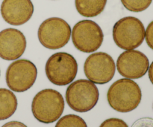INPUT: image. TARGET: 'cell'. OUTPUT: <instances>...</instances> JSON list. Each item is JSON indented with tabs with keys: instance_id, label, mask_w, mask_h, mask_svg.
Returning <instances> with one entry per match:
<instances>
[{
	"instance_id": "cell-1",
	"label": "cell",
	"mask_w": 153,
	"mask_h": 127,
	"mask_svg": "<svg viewBox=\"0 0 153 127\" xmlns=\"http://www.w3.org/2000/svg\"><path fill=\"white\" fill-rule=\"evenodd\" d=\"M141 99L142 92L139 85L128 78L115 81L107 93V100L110 106L121 113H128L137 109Z\"/></svg>"
},
{
	"instance_id": "cell-2",
	"label": "cell",
	"mask_w": 153,
	"mask_h": 127,
	"mask_svg": "<svg viewBox=\"0 0 153 127\" xmlns=\"http://www.w3.org/2000/svg\"><path fill=\"white\" fill-rule=\"evenodd\" d=\"M65 108L64 99L58 91L46 89L39 92L33 98L31 112L34 118L46 124L58 120Z\"/></svg>"
},
{
	"instance_id": "cell-3",
	"label": "cell",
	"mask_w": 153,
	"mask_h": 127,
	"mask_svg": "<svg viewBox=\"0 0 153 127\" xmlns=\"http://www.w3.org/2000/svg\"><path fill=\"white\" fill-rule=\"evenodd\" d=\"M100 92L95 83L88 80H78L70 83L66 91V101L77 112H87L98 103Z\"/></svg>"
},
{
	"instance_id": "cell-4",
	"label": "cell",
	"mask_w": 153,
	"mask_h": 127,
	"mask_svg": "<svg viewBox=\"0 0 153 127\" xmlns=\"http://www.w3.org/2000/svg\"><path fill=\"white\" fill-rule=\"evenodd\" d=\"M112 37L115 44L123 50L138 48L145 39L143 22L134 16H126L114 24Z\"/></svg>"
},
{
	"instance_id": "cell-5",
	"label": "cell",
	"mask_w": 153,
	"mask_h": 127,
	"mask_svg": "<svg viewBox=\"0 0 153 127\" xmlns=\"http://www.w3.org/2000/svg\"><path fill=\"white\" fill-rule=\"evenodd\" d=\"M45 71L48 80L52 84L59 86L69 85L77 75V61L70 54L58 52L46 61Z\"/></svg>"
},
{
	"instance_id": "cell-6",
	"label": "cell",
	"mask_w": 153,
	"mask_h": 127,
	"mask_svg": "<svg viewBox=\"0 0 153 127\" xmlns=\"http://www.w3.org/2000/svg\"><path fill=\"white\" fill-rule=\"evenodd\" d=\"M71 32L70 25L64 19L51 17L40 24L37 37L43 47L49 50H57L68 43Z\"/></svg>"
},
{
	"instance_id": "cell-7",
	"label": "cell",
	"mask_w": 153,
	"mask_h": 127,
	"mask_svg": "<svg viewBox=\"0 0 153 127\" xmlns=\"http://www.w3.org/2000/svg\"><path fill=\"white\" fill-rule=\"evenodd\" d=\"M71 34L76 48L84 53H92L98 50L104 40L100 25L89 19L78 22L73 27Z\"/></svg>"
},
{
	"instance_id": "cell-8",
	"label": "cell",
	"mask_w": 153,
	"mask_h": 127,
	"mask_svg": "<svg viewBox=\"0 0 153 127\" xmlns=\"http://www.w3.org/2000/svg\"><path fill=\"white\" fill-rule=\"evenodd\" d=\"M37 77L36 65L25 59L13 61L7 67L5 74L7 86L15 92H24L31 89Z\"/></svg>"
},
{
	"instance_id": "cell-9",
	"label": "cell",
	"mask_w": 153,
	"mask_h": 127,
	"mask_svg": "<svg viewBox=\"0 0 153 127\" xmlns=\"http://www.w3.org/2000/svg\"><path fill=\"white\" fill-rule=\"evenodd\" d=\"M116 71L114 59L105 52H97L90 55L84 64V72L90 81L103 85L113 79Z\"/></svg>"
},
{
	"instance_id": "cell-10",
	"label": "cell",
	"mask_w": 153,
	"mask_h": 127,
	"mask_svg": "<svg viewBox=\"0 0 153 127\" xmlns=\"http://www.w3.org/2000/svg\"><path fill=\"white\" fill-rule=\"evenodd\" d=\"M149 67V59L140 51H126L120 54L117 60L119 74L128 79L141 78L147 73Z\"/></svg>"
},
{
	"instance_id": "cell-11",
	"label": "cell",
	"mask_w": 153,
	"mask_h": 127,
	"mask_svg": "<svg viewBox=\"0 0 153 127\" xmlns=\"http://www.w3.org/2000/svg\"><path fill=\"white\" fill-rule=\"evenodd\" d=\"M27 42L25 35L15 28L0 31V58L7 61L19 59L25 52Z\"/></svg>"
},
{
	"instance_id": "cell-12",
	"label": "cell",
	"mask_w": 153,
	"mask_h": 127,
	"mask_svg": "<svg viewBox=\"0 0 153 127\" xmlns=\"http://www.w3.org/2000/svg\"><path fill=\"white\" fill-rule=\"evenodd\" d=\"M34 10L31 0H3L0 8L3 19L13 26H19L28 22Z\"/></svg>"
},
{
	"instance_id": "cell-13",
	"label": "cell",
	"mask_w": 153,
	"mask_h": 127,
	"mask_svg": "<svg viewBox=\"0 0 153 127\" xmlns=\"http://www.w3.org/2000/svg\"><path fill=\"white\" fill-rule=\"evenodd\" d=\"M107 0H75L78 13L85 17H95L104 10Z\"/></svg>"
},
{
	"instance_id": "cell-14",
	"label": "cell",
	"mask_w": 153,
	"mask_h": 127,
	"mask_svg": "<svg viewBox=\"0 0 153 127\" xmlns=\"http://www.w3.org/2000/svg\"><path fill=\"white\" fill-rule=\"evenodd\" d=\"M16 97L9 89H0V120L11 117L17 109Z\"/></svg>"
},
{
	"instance_id": "cell-15",
	"label": "cell",
	"mask_w": 153,
	"mask_h": 127,
	"mask_svg": "<svg viewBox=\"0 0 153 127\" xmlns=\"http://www.w3.org/2000/svg\"><path fill=\"white\" fill-rule=\"evenodd\" d=\"M55 127H88V125L80 116L67 115L59 118Z\"/></svg>"
},
{
	"instance_id": "cell-16",
	"label": "cell",
	"mask_w": 153,
	"mask_h": 127,
	"mask_svg": "<svg viewBox=\"0 0 153 127\" xmlns=\"http://www.w3.org/2000/svg\"><path fill=\"white\" fill-rule=\"evenodd\" d=\"M124 7L131 12H142L152 4V0H120Z\"/></svg>"
},
{
	"instance_id": "cell-17",
	"label": "cell",
	"mask_w": 153,
	"mask_h": 127,
	"mask_svg": "<svg viewBox=\"0 0 153 127\" xmlns=\"http://www.w3.org/2000/svg\"><path fill=\"white\" fill-rule=\"evenodd\" d=\"M100 127H128V126L122 119L109 118L104 120Z\"/></svg>"
},
{
	"instance_id": "cell-18",
	"label": "cell",
	"mask_w": 153,
	"mask_h": 127,
	"mask_svg": "<svg viewBox=\"0 0 153 127\" xmlns=\"http://www.w3.org/2000/svg\"><path fill=\"white\" fill-rule=\"evenodd\" d=\"M145 39L146 44L153 50V21L148 25L146 30L145 31Z\"/></svg>"
},
{
	"instance_id": "cell-19",
	"label": "cell",
	"mask_w": 153,
	"mask_h": 127,
	"mask_svg": "<svg viewBox=\"0 0 153 127\" xmlns=\"http://www.w3.org/2000/svg\"><path fill=\"white\" fill-rule=\"evenodd\" d=\"M131 127H153V118L142 117L134 121Z\"/></svg>"
},
{
	"instance_id": "cell-20",
	"label": "cell",
	"mask_w": 153,
	"mask_h": 127,
	"mask_svg": "<svg viewBox=\"0 0 153 127\" xmlns=\"http://www.w3.org/2000/svg\"><path fill=\"white\" fill-rule=\"evenodd\" d=\"M1 127H28L26 125L22 123V122L16 121V120H13V121L7 122V123H4Z\"/></svg>"
},
{
	"instance_id": "cell-21",
	"label": "cell",
	"mask_w": 153,
	"mask_h": 127,
	"mask_svg": "<svg viewBox=\"0 0 153 127\" xmlns=\"http://www.w3.org/2000/svg\"><path fill=\"white\" fill-rule=\"evenodd\" d=\"M148 71H149V80H150V82L152 83V84L153 85V61H152V63H151V65H149Z\"/></svg>"
}]
</instances>
